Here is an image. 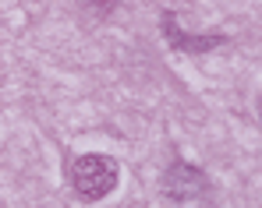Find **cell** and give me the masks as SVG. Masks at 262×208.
Masks as SVG:
<instances>
[{
  "label": "cell",
  "mask_w": 262,
  "mask_h": 208,
  "mask_svg": "<svg viewBox=\"0 0 262 208\" xmlns=\"http://www.w3.org/2000/svg\"><path fill=\"white\" fill-rule=\"evenodd\" d=\"M114 187H117V163L110 155L89 152V155L75 159V166H71V191L82 201H99Z\"/></svg>",
  "instance_id": "1"
},
{
  "label": "cell",
  "mask_w": 262,
  "mask_h": 208,
  "mask_svg": "<svg viewBox=\"0 0 262 208\" xmlns=\"http://www.w3.org/2000/svg\"><path fill=\"white\" fill-rule=\"evenodd\" d=\"M163 191H167V198H174V201H188V198H195V194L206 191V180H202L199 169L177 163V166H170L167 176H163Z\"/></svg>",
  "instance_id": "2"
},
{
  "label": "cell",
  "mask_w": 262,
  "mask_h": 208,
  "mask_svg": "<svg viewBox=\"0 0 262 208\" xmlns=\"http://www.w3.org/2000/svg\"><path fill=\"white\" fill-rule=\"evenodd\" d=\"M89 4H96V7H103V11H106V7H114L117 0H89Z\"/></svg>",
  "instance_id": "3"
}]
</instances>
